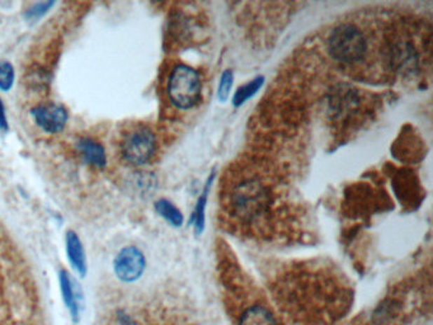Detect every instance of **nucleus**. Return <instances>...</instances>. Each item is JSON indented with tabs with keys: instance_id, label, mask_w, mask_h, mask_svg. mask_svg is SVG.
Wrapping results in <instances>:
<instances>
[{
	"instance_id": "f257e3e1",
	"label": "nucleus",
	"mask_w": 433,
	"mask_h": 325,
	"mask_svg": "<svg viewBox=\"0 0 433 325\" xmlns=\"http://www.w3.org/2000/svg\"><path fill=\"white\" fill-rule=\"evenodd\" d=\"M333 60L359 81L376 83L393 74L389 60V34L373 20H350L334 28L328 39Z\"/></svg>"
},
{
	"instance_id": "f03ea898",
	"label": "nucleus",
	"mask_w": 433,
	"mask_h": 325,
	"mask_svg": "<svg viewBox=\"0 0 433 325\" xmlns=\"http://www.w3.org/2000/svg\"><path fill=\"white\" fill-rule=\"evenodd\" d=\"M231 209L243 220H254L264 214L270 202L268 192L256 178H247L237 183L229 197Z\"/></svg>"
},
{
	"instance_id": "7ed1b4c3",
	"label": "nucleus",
	"mask_w": 433,
	"mask_h": 325,
	"mask_svg": "<svg viewBox=\"0 0 433 325\" xmlns=\"http://www.w3.org/2000/svg\"><path fill=\"white\" fill-rule=\"evenodd\" d=\"M201 79L196 70L188 65H177L168 81V95L177 109H190L201 97Z\"/></svg>"
},
{
	"instance_id": "20e7f679",
	"label": "nucleus",
	"mask_w": 433,
	"mask_h": 325,
	"mask_svg": "<svg viewBox=\"0 0 433 325\" xmlns=\"http://www.w3.org/2000/svg\"><path fill=\"white\" fill-rule=\"evenodd\" d=\"M156 135L146 127L131 131L122 142V156L132 165L146 164L156 154Z\"/></svg>"
},
{
	"instance_id": "39448f33",
	"label": "nucleus",
	"mask_w": 433,
	"mask_h": 325,
	"mask_svg": "<svg viewBox=\"0 0 433 325\" xmlns=\"http://www.w3.org/2000/svg\"><path fill=\"white\" fill-rule=\"evenodd\" d=\"M115 273L123 282H134L145 270V257L135 247L123 248L115 259Z\"/></svg>"
},
{
	"instance_id": "423d86ee",
	"label": "nucleus",
	"mask_w": 433,
	"mask_h": 325,
	"mask_svg": "<svg viewBox=\"0 0 433 325\" xmlns=\"http://www.w3.org/2000/svg\"><path fill=\"white\" fill-rule=\"evenodd\" d=\"M31 113L34 116V121L41 129L48 134H57L65 127L68 122V112L61 104L48 103L40 104L34 107Z\"/></svg>"
},
{
	"instance_id": "0eeeda50",
	"label": "nucleus",
	"mask_w": 433,
	"mask_h": 325,
	"mask_svg": "<svg viewBox=\"0 0 433 325\" xmlns=\"http://www.w3.org/2000/svg\"><path fill=\"white\" fill-rule=\"evenodd\" d=\"M78 150L81 153L84 162L98 168V170H103L106 167V162H107V158H106V151L103 145H101L99 142L95 141L93 139H81L78 141Z\"/></svg>"
},
{
	"instance_id": "6e6552de",
	"label": "nucleus",
	"mask_w": 433,
	"mask_h": 325,
	"mask_svg": "<svg viewBox=\"0 0 433 325\" xmlns=\"http://www.w3.org/2000/svg\"><path fill=\"white\" fill-rule=\"evenodd\" d=\"M67 253L69 261L81 276H85L87 273V262H85V253L81 244V239L76 235L75 231H68L67 234Z\"/></svg>"
},
{
	"instance_id": "1a4fd4ad",
	"label": "nucleus",
	"mask_w": 433,
	"mask_h": 325,
	"mask_svg": "<svg viewBox=\"0 0 433 325\" xmlns=\"http://www.w3.org/2000/svg\"><path fill=\"white\" fill-rule=\"evenodd\" d=\"M240 325H276V321L266 307L256 305L244 312Z\"/></svg>"
},
{
	"instance_id": "9d476101",
	"label": "nucleus",
	"mask_w": 433,
	"mask_h": 325,
	"mask_svg": "<svg viewBox=\"0 0 433 325\" xmlns=\"http://www.w3.org/2000/svg\"><path fill=\"white\" fill-rule=\"evenodd\" d=\"M60 287L62 298L65 301V304L69 307V310L71 312V315L76 318L78 317V304H76V298H75L74 289H73V282L70 279V276L67 271H60Z\"/></svg>"
},
{
	"instance_id": "9b49d317",
	"label": "nucleus",
	"mask_w": 433,
	"mask_h": 325,
	"mask_svg": "<svg viewBox=\"0 0 433 325\" xmlns=\"http://www.w3.org/2000/svg\"><path fill=\"white\" fill-rule=\"evenodd\" d=\"M156 210L160 216L164 217L173 226H181L183 223V215L173 203L167 200H159L156 203Z\"/></svg>"
},
{
	"instance_id": "f8f14e48",
	"label": "nucleus",
	"mask_w": 433,
	"mask_h": 325,
	"mask_svg": "<svg viewBox=\"0 0 433 325\" xmlns=\"http://www.w3.org/2000/svg\"><path fill=\"white\" fill-rule=\"evenodd\" d=\"M262 85H263V78L258 76L254 81H249L248 84H245L242 88L238 89L237 93L234 95V104L235 106H242L244 102L248 101L249 98L256 95Z\"/></svg>"
},
{
	"instance_id": "ddd939ff",
	"label": "nucleus",
	"mask_w": 433,
	"mask_h": 325,
	"mask_svg": "<svg viewBox=\"0 0 433 325\" xmlns=\"http://www.w3.org/2000/svg\"><path fill=\"white\" fill-rule=\"evenodd\" d=\"M14 68L11 62L3 61L0 62V89L3 92H8L13 87Z\"/></svg>"
},
{
	"instance_id": "4468645a",
	"label": "nucleus",
	"mask_w": 433,
	"mask_h": 325,
	"mask_svg": "<svg viewBox=\"0 0 433 325\" xmlns=\"http://www.w3.org/2000/svg\"><path fill=\"white\" fill-rule=\"evenodd\" d=\"M212 181V178L209 179V183L206 186V188L203 191L202 196L200 197L198 203H197L196 212L193 215L195 219V228H196V233H201L203 229V223H205V207H206V200H207V192H209V187H210V183Z\"/></svg>"
},
{
	"instance_id": "2eb2a0df",
	"label": "nucleus",
	"mask_w": 433,
	"mask_h": 325,
	"mask_svg": "<svg viewBox=\"0 0 433 325\" xmlns=\"http://www.w3.org/2000/svg\"><path fill=\"white\" fill-rule=\"evenodd\" d=\"M233 79H234V76H233L231 70H226L221 76L219 89H217V97H219L220 101L225 102L229 98L231 89L233 87Z\"/></svg>"
},
{
	"instance_id": "dca6fc26",
	"label": "nucleus",
	"mask_w": 433,
	"mask_h": 325,
	"mask_svg": "<svg viewBox=\"0 0 433 325\" xmlns=\"http://www.w3.org/2000/svg\"><path fill=\"white\" fill-rule=\"evenodd\" d=\"M54 1H43V3H37V4H34L32 7L28 9L26 14H25V17L27 18L28 20H40L41 17H43L45 14L48 13V11H50V8L54 7Z\"/></svg>"
},
{
	"instance_id": "f3484780",
	"label": "nucleus",
	"mask_w": 433,
	"mask_h": 325,
	"mask_svg": "<svg viewBox=\"0 0 433 325\" xmlns=\"http://www.w3.org/2000/svg\"><path fill=\"white\" fill-rule=\"evenodd\" d=\"M8 129H9V125H8L7 115H6V107L0 99V130L8 131Z\"/></svg>"
}]
</instances>
